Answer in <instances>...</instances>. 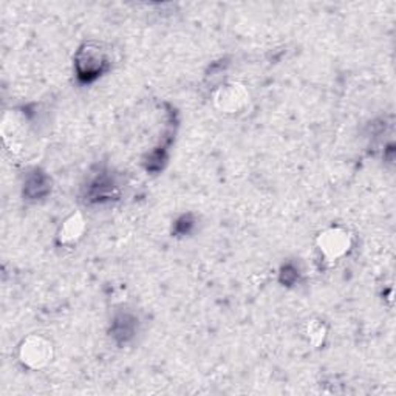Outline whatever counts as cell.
<instances>
[{"instance_id":"cell-1","label":"cell","mask_w":396,"mask_h":396,"mask_svg":"<svg viewBox=\"0 0 396 396\" xmlns=\"http://www.w3.org/2000/svg\"><path fill=\"white\" fill-rule=\"evenodd\" d=\"M50 348L42 339H30L24 345L22 358L31 367H39L48 361Z\"/></svg>"}]
</instances>
